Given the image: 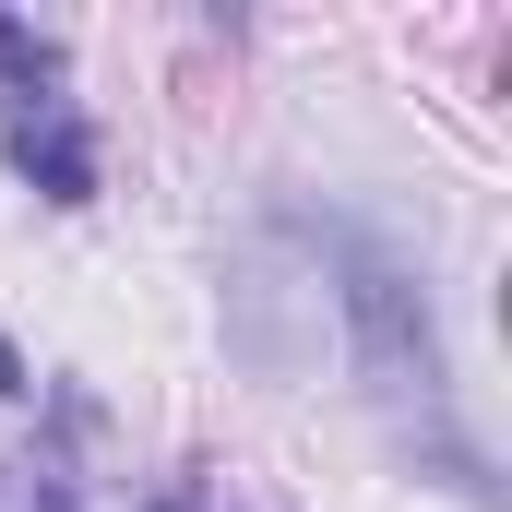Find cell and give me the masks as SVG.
I'll list each match as a JSON object with an SVG mask.
<instances>
[{"mask_svg":"<svg viewBox=\"0 0 512 512\" xmlns=\"http://www.w3.org/2000/svg\"><path fill=\"white\" fill-rule=\"evenodd\" d=\"M322 251H334L346 346H358L370 393H382L393 417H441L453 358H441V322H429V286H417V262H393L382 239H358V227H322Z\"/></svg>","mask_w":512,"mask_h":512,"instance_id":"cell-1","label":"cell"},{"mask_svg":"<svg viewBox=\"0 0 512 512\" xmlns=\"http://www.w3.org/2000/svg\"><path fill=\"white\" fill-rule=\"evenodd\" d=\"M0 143H12V167H24L48 203H96V131L72 120L60 96H48V108H12V120H0Z\"/></svg>","mask_w":512,"mask_h":512,"instance_id":"cell-2","label":"cell"},{"mask_svg":"<svg viewBox=\"0 0 512 512\" xmlns=\"http://www.w3.org/2000/svg\"><path fill=\"white\" fill-rule=\"evenodd\" d=\"M0 84H12V108H48L60 96V36H36V24L0 12Z\"/></svg>","mask_w":512,"mask_h":512,"instance_id":"cell-3","label":"cell"},{"mask_svg":"<svg viewBox=\"0 0 512 512\" xmlns=\"http://www.w3.org/2000/svg\"><path fill=\"white\" fill-rule=\"evenodd\" d=\"M0 393H24V358H12V346H0Z\"/></svg>","mask_w":512,"mask_h":512,"instance_id":"cell-4","label":"cell"},{"mask_svg":"<svg viewBox=\"0 0 512 512\" xmlns=\"http://www.w3.org/2000/svg\"><path fill=\"white\" fill-rule=\"evenodd\" d=\"M155 512H203V489H167V501H155Z\"/></svg>","mask_w":512,"mask_h":512,"instance_id":"cell-5","label":"cell"}]
</instances>
